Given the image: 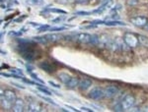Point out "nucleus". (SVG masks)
I'll use <instances>...</instances> for the list:
<instances>
[{"instance_id": "nucleus-1", "label": "nucleus", "mask_w": 148, "mask_h": 112, "mask_svg": "<svg viewBox=\"0 0 148 112\" xmlns=\"http://www.w3.org/2000/svg\"><path fill=\"white\" fill-rule=\"evenodd\" d=\"M33 42H24V43L19 44V52L21 53V55L23 56V58H25L26 60L31 62L36 58L35 55V49L33 48Z\"/></svg>"}, {"instance_id": "nucleus-2", "label": "nucleus", "mask_w": 148, "mask_h": 112, "mask_svg": "<svg viewBox=\"0 0 148 112\" xmlns=\"http://www.w3.org/2000/svg\"><path fill=\"white\" fill-rule=\"evenodd\" d=\"M123 40L127 46L131 47V48H134V47H137L139 45V40H138V37L136 35L132 34V33H126V34L123 35Z\"/></svg>"}, {"instance_id": "nucleus-3", "label": "nucleus", "mask_w": 148, "mask_h": 112, "mask_svg": "<svg viewBox=\"0 0 148 112\" xmlns=\"http://www.w3.org/2000/svg\"><path fill=\"white\" fill-rule=\"evenodd\" d=\"M76 41L80 42L83 44H91L92 40V35L86 34V33H79V34H76L73 37Z\"/></svg>"}, {"instance_id": "nucleus-4", "label": "nucleus", "mask_w": 148, "mask_h": 112, "mask_svg": "<svg viewBox=\"0 0 148 112\" xmlns=\"http://www.w3.org/2000/svg\"><path fill=\"white\" fill-rule=\"evenodd\" d=\"M121 104H123L125 110L132 108L135 104V97L131 94H126L125 96L121 99Z\"/></svg>"}, {"instance_id": "nucleus-5", "label": "nucleus", "mask_w": 148, "mask_h": 112, "mask_svg": "<svg viewBox=\"0 0 148 112\" xmlns=\"http://www.w3.org/2000/svg\"><path fill=\"white\" fill-rule=\"evenodd\" d=\"M89 96L94 100H100L105 97V90L101 89V88H94L89 92Z\"/></svg>"}, {"instance_id": "nucleus-6", "label": "nucleus", "mask_w": 148, "mask_h": 112, "mask_svg": "<svg viewBox=\"0 0 148 112\" xmlns=\"http://www.w3.org/2000/svg\"><path fill=\"white\" fill-rule=\"evenodd\" d=\"M130 23L134 25L135 27L144 28L148 23V19L146 17H143V16H136V17L130 19Z\"/></svg>"}, {"instance_id": "nucleus-7", "label": "nucleus", "mask_w": 148, "mask_h": 112, "mask_svg": "<svg viewBox=\"0 0 148 112\" xmlns=\"http://www.w3.org/2000/svg\"><path fill=\"white\" fill-rule=\"evenodd\" d=\"M119 92H120V90H119L118 88L114 87V86H110V87L105 89V97H107V98H112V97L116 96Z\"/></svg>"}, {"instance_id": "nucleus-8", "label": "nucleus", "mask_w": 148, "mask_h": 112, "mask_svg": "<svg viewBox=\"0 0 148 112\" xmlns=\"http://www.w3.org/2000/svg\"><path fill=\"white\" fill-rule=\"evenodd\" d=\"M113 4H114L113 0H106V1L103 2L102 5L100 6L99 8L96 9V10H94V11L92 12V13H94V14H102L105 10L109 9L110 7H112V5H113Z\"/></svg>"}, {"instance_id": "nucleus-9", "label": "nucleus", "mask_w": 148, "mask_h": 112, "mask_svg": "<svg viewBox=\"0 0 148 112\" xmlns=\"http://www.w3.org/2000/svg\"><path fill=\"white\" fill-rule=\"evenodd\" d=\"M12 109L15 112H22L24 109H25V101L21 98H17V100L13 104Z\"/></svg>"}, {"instance_id": "nucleus-10", "label": "nucleus", "mask_w": 148, "mask_h": 112, "mask_svg": "<svg viewBox=\"0 0 148 112\" xmlns=\"http://www.w3.org/2000/svg\"><path fill=\"white\" fill-rule=\"evenodd\" d=\"M28 111H32V112H36V111H42V105L40 103H38L37 101H30L28 103L27 106Z\"/></svg>"}, {"instance_id": "nucleus-11", "label": "nucleus", "mask_w": 148, "mask_h": 112, "mask_svg": "<svg viewBox=\"0 0 148 112\" xmlns=\"http://www.w3.org/2000/svg\"><path fill=\"white\" fill-rule=\"evenodd\" d=\"M92 86V81L89 80V79H82L81 81H79V85H78V88L81 90H88L90 87Z\"/></svg>"}, {"instance_id": "nucleus-12", "label": "nucleus", "mask_w": 148, "mask_h": 112, "mask_svg": "<svg viewBox=\"0 0 148 112\" xmlns=\"http://www.w3.org/2000/svg\"><path fill=\"white\" fill-rule=\"evenodd\" d=\"M3 94H4V96H5L6 98L11 102L12 104H14V103H15V101L17 100V96H16V94L13 92V90H6L5 92H4Z\"/></svg>"}, {"instance_id": "nucleus-13", "label": "nucleus", "mask_w": 148, "mask_h": 112, "mask_svg": "<svg viewBox=\"0 0 148 112\" xmlns=\"http://www.w3.org/2000/svg\"><path fill=\"white\" fill-rule=\"evenodd\" d=\"M40 68L42 69V70H45L47 73L54 72V67L51 65V63H49V62H47V61H45V62H42V63H40Z\"/></svg>"}, {"instance_id": "nucleus-14", "label": "nucleus", "mask_w": 148, "mask_h": 112, "mask_svg": "<svg viewBox=\"0 0 148 112\" xmlns=\"http://www.w3.org/2000/svg\"><path fill=\"white\" fill-rule=\"evenodd\" d=\"M3 94H4L3 90H1V106L4 107L5 109H11L12 107H13V104H12L5 96H4Z\"/></svg>"}, {"instance_id": "nucleus-15", "label": "nucleus", "mask_w": 148, "mask_h": 112, "mask_svg": "<svg viewBox=\"0 0 148 112\" xmlns=\"http://www.w3.org/2000/svg\"><path fill=\"white\" fill-rule=\"evenodd\" d=\"M78 85H79V80L76 77H71L70 80L67 82V84H65L68 89H75V88L78 87Z\"/></svg>"}, {"instance_id": "nucleus-16", "label": "nucleus", "mask_w": 148, "mask_h": 112, "mask_svg": "<svg viewBox=\"0 0 148 112\" xmlns=\"http://www.w3.org/2000/svg\"><path fill=\"white\" fill-rule=\"evenodd\" d=\"M45 37H47V39L49 42H54V41H57V40L62 39V35H57V34H49V35H45Z\"/></svg>"}, {"instance_id": "nucleus-17", "label": "nucleus", "mask_w": 148, "mask_h": 112, "mask_svg": "<svg viewBox=\"0 0 148 112\" xmlns=\"http://www.w3.org/2000/svg\"><path fill=\"white\" fill-rule=\"evenodd\" d=\"M104 25L109 26V27H114V26H125V23L121 22V21L113 20V21H106L104 23Z\"/></svg>"}, {"instance_id": "nucleus-18", "label": "nucleus", "mask_w": 148, "mask_h": 112, "mask_svg": "<svg viewBox=\"0 0 148 112\" xmlns=\"http://www.w3.org/2000/svg\"><path fill=\"white\" fill-rule=\"evenodd\" d=\"M70 78H71V76L68 75L67 73H59L58 74V79L63 83L64 85L67 84V82L70 80Z\"/></svg>"}, {"instance_id": "nucleus-19", "label": "nucleus", "mask_w": 148, "mask_h": 112, "mask_svg": "<svg viewBox=\"0 0 148 112\" xmlns=\"http://www.w3.org/2000/svg\"><path fill=\"white\" fill-rule=\"evenodd\" d=\"M138 40H139V43L142 44L143 46H148V37L142 35H138Z\"/></svg>"}, {"instance_id": "nucleus-20", "label": "nucleus", "mask_w": 148, "mask_h": 112, "mask_svg": "<svg viewBox=\"0 0 148 112\" xmlns=\"http://www.w3.org/2000/svg\"><path fill=\"white\" fill-rule=\"evenodd\" d=\"M33 39H34L35 41L40 42V43H42V44L49 43V41H47V39L46 37H33Z\"/></svg>"}, {"instance_id": "nucleus-21", "label": "nucleus", "mask_w": 148, "mask_h": 112, "mask_svg": "<svg viewBox=\"0 0 148 112\" xmlns=\"http://www.w3.org/2000/svg\"><path fill=\"white\" fill-rule=\"evenodd\" d=\"M113 110H114V111H123V110H125V109H123V104H121V101H116V103L114 104Z\"/></svg>"}, {"instance_id": "nucleus-22", "label": "nucleus", "mask_w": 148, "mask_h": 112, "mask_svg": "<svg viewBox=\"0 0 148 112\" xmlns=\"http://www.w3.org/2000/svg\"><path fill=\"white\" fill-rule=\"evenodd\" d=\"M38 90H39L40 92H42V94H45L47 95H51L52 94L49 90H47L46 88H42V86H38Z\"/></svg>"}, {"instance_id": "nucleus-23", "label": "nucleus", "mask_w": 148, "mask_h": 112, "mask_svg": "<svg viewBox=\"0 0 148 112\" xmlns=\"http://www.w3.org/2000/svg\"><path fill=\"white\" fill-rule=\"evenodd\" d=\"M27 3L33 4V5H40L44 3V0H27Z\"/></svg>"}, {"instance_id": "nucleus-24", "label": "nucleus", "mask_w": 148, "mask_h": 112, "mask_svg": "<svg viewBox=\"0 0 148 112\" xmlns=\"http://www.w3.org/2000/svg\"><path fill=\"white\" fill-rule=\"evenodd\" d=\"M49 29H51V26H49V25L40 26V27L39 28V30H38V32L44 33V32H47V31H49Z\"/></svg>"}, {"instance_id": "nucleus-25", "label": "nucleus", "mask_w": 148, "mask_h": 112, "mask_svg": "<svg viewBox=\"0 0 148 112\" xmlns=\"http://www.w3.org/2000/svg\"><path fill=\"white\" fill-rule=\"evenodd\" d=\"M49 12H53V13H58V14H66V12L64 10H61V9H56V8H51L47 9Z\"/></svg>"}, {"instance_id": "nucleus-26", "label": "nucleus", "mask_w": 148, "mask_h": 112, "mask_svg": "<svg viewBox=\"0 0 148 112\" xmlns=\"http://www.w3.org/2000/svg\"><path fill=\"white\" fill-rule=\"evenodd\" d=\"M66 30V27H51L49 31L51 32H60V31Z\"/></svg>"}, {"instance_id": "nucleus-27", "label": "nucleus", "mask_w": 148, "mask_h": 112, "mask_svg": "<svg viewBox=\"0 0 148 112\" xmlns=\"http://www.w3.org/2000/svg\"><path fill=\"white\" fill-rule=\"evenodd\" d=\"M91 12H85V11H79V12H76L74 15H77V16H89L91 15Z\"/></svg>"}, {"instance_id": "nucleus-28", "label": "nucleus", "mask_w": 148, "mask_h": 112, "mask_svg": "<svg viewBox=\"0 0 148 112\" xmlns=\"http://www.w3.org/2000/svg\"><path fill=\"white\" fill-rule=\"evenodd\" d=\"M30 74H31V76H32L33 79H34L35 81H37L38 83H40V84L45 85V82H44V81H42V80H40V78H38V76H37V75H35V74L33 73V72H32V73H30Z\"/></svg>"}, {"instance_id": "nucleus-29", "label": "nucleus", "mask_w": 148, "mask_h": 112, "mask_svg": "<svg viewBox=\"0 0 148 112\" xmlns=\"http://www.w3.org/2000/svg\"><path fill=\"white\" fill-rule=\"evenodd\" d=\"M11 72L14 73V74H16V75H18V76H21V77H23V72L20 70V69H12Z\"/></svg>"}, {"instance_id": "nucleus-30", "label": "nucleus", "mask_w": 148, "mask_h": 112, "mask_svg": "<svg viewBox=\"0 0 148 112\" xmlns=\"http://www.w3.org/2000/svg\"><path fill=\"white\" fill-rule=\"evenodd\" d=\"M137 3H138V0H127V1H126V4L130 6H134V5H136Z\"/></svg>"}, {"instance_id": "nucleus-31", "label": "nucleus", "mask_w": 148, "mask_h": 112, "mask_svg": "<svg viewBox=\"0 0 148 112\" xmlns=\"http://www.w3.org/2000/svg\"><path fill=\"white\" fill-rule=\"evenodd\" d=\"M40 97H42V99H45V100L47 101V102H49V103H51V104H53V105H56V102H53V101H52L51 98H47V97L44 96V95H40Z\"/></svg>"}, {"instance_id": "nucleus-32", "label": "nucleus", "mask_w": 148, "mask_h": 112, "mask_svg": "<svg viewBox=\"0 0 148 112\" xmlns=\"http://www.w3.org/2000/svg\"><path fill=\"white\" fill-rule=\"evenodd\" d=\"M65 17L64 16H61V17H57L56 19H54V20H52V23H57V22H61V21H63Z\"/></svg>"}, {"instance_id": "nucleus-33", "label": "nucleus", "mask_w": 148, "mask_h": 112, "mask_svg": "<svg viewBox=\"0 0 148 112\" xmlns=\"http://www.w3.org/2000/svg\"><path fill=\"white\" fill-rule=\"evenodd\" d=\"M49 85H51L52 87H54V88H60V86L59 85H57V84H56V83H53V82H51V81H49Z\"/></svg>"}, {"instance_id": "nucleus-34", "label": "nucleus", "mask_w": 148, "mask_h": 112, "mask_svg": "<svg viewBox=\"0 0 148 112\" xmlns=\"http://www.w3.org/2000/svg\"><path fill=\"white\" fill-rule=\"evenodd\" d=\"M81 110H82V111H87V112L93 111L92 109H89V108H87V107H81Z\"/></svg>"}, {"instance_id": "nucleus-35", "label": "nucleus", "mask_w": 148, "mask_h": 112, "mask_svg": "<svg viewBox=\"0 0 148 112\" xmlns=\"http://www.w3.org/2000/svg\"><path fill=\"white\" fill-rule=\"evenodd\" d=\"M26 67H27V69H28L29 72L32 73V70H33V67H32V66H30V65H29V64H27V65H26Z\"/></svg>"}, {"instance_id": "nucleus-36", "label": "nucleus", "mask_w": 148, "mask_h": 112, "mask_svg": "<svg viewBox=\"0 0 148 112\" xmlns=\"http://www.w3.org/2000/svg\"><path fill=\"white\" fill-rule=\"evenodd\" d=\"M140 111H148V107H142L140 108Z\"/></svg>"}, {"instance_id": "nucleus-37", "label": "nucleus", "mask_w": 148, "mask_h": 112, "mask_svg": "<svg viewBox=\"0 0 148 112\" xmlns=\"http://www.w3.org/2000/svg\"><path fill=\"white\" fill-rule=\"evenodd\" d=\"M144 29H145V30H147V31H148V23H147V25L144 27Z\"/></svg>"}]
</instances>
